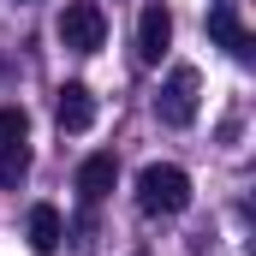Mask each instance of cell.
<instances>
[{"label": "cell", "instance_id": "cell-1", "mask_svg": "<svg viewBox=\"0 0 256 256\" xmlns=\"http://www.w3.org/2000/svg\"><path fill=\"white\" fill-rule=\"evenodd\" d=\"M137 202H143V214H185V208H191V179H185V167L149 161V167L137 173Z\"/></svg>", "mask_w": 256, "mask_h": 256}, {"label": "cell", "instance_id": "cell-2", "mask_svg": "<svg viewBox=\"0 0 256 256\" xmlns=\"http://www.w3.org/2000/svg\"><path fill=\"white\" fill-rule=\"evenodd\" d=\"M196 102H202V72L196 66H173L167 84H161V96H155V120L161 126H191Z\"/></svg>", "mask_w": 256, "mask_h": 256}, {"label": "cell", "instance_id": "cell-3", "mask_svg": "<svg viewBox=\"0 0 256 256\" xmlns=\"http://www.w3.org/2000/svg\"><path fill=\"white\" fill-rule=\"evenodd\" d=\"M60 42L72 54H96L102 42H108V18H102V6L96 0H72L60 12Z\"/></svg>", "mask_w": 256, "mask_h": 256}, {"label": "cell", "instance_id": "cell-4", "mask_svg": "<svg viewBox=\"0 0 256 256\" xmlns=\"http://www.w3.org/2000/svg\"><path fill=\"white\" fill-rule=\"evenodd\" d=\"M167 42H173V12H167L161 0H149L143 18H137V60L155 66L161 54H167Z\"/></svg>", "mask_w": 256, "mask_h": 256}, {"label": "cell", "instance_id": "cell-5", "mask_svg": "<svg viewBox=\"0 0 256 256\" xmlns=\"http://www.w3.org/2000/svg\"><path fill=\"white\" fill-rule=\"evenodd\" d=\"M54 114H60V131H90L96 126V96H90V84H60Z\"/></svg>", "mask_w": 256, "mask_h": 256}, {"label": "cell", "instance_id": "cell-6", "mask_svg": "<svg viewBox=\"0 0 256 256\" xmlns=\"http://www.w3.org/2000/svg\"><path fill=\"white\" fill-rule=\"evenodd\" d=\"M208 36H214V42H220V48H226L232 60H250V54H256L250 30H244V24L232 18V6H214V12H208Z\"/></svg>", "mask_w": 256, "mask_h": 256}, {"label": "cell", "instance_id": "cell-7", "mask_svg": "<svg viewBox=\"0 0 256 256\" xmlns=\"http://www.w3.org/2000/svg\"><path fill=\"white\" fill-rule=\"evenodd\" d=\"M114 179H120L114 155H90V161L78 167V196H84V202H102V196L114 191Z\"/></svg>", "mask_w": 256, "mask_h": 256}, {"label": "cell", "instance_id": "cell-8", "mask_svg": "<svg viewBox=\"0 0 256 256\" xmlns=\"http://www.w3.org/2000/svg\"><path fill=\"white\" fill-rule=\"evenodd\" d=\"M60 238H66L60 208H54V202H36V208H30V250H60Z\"/></svg>", "mask_w": 256, "mask_h": 256}, {"label": "cell", "instance_id": "cell-9", "mask_svg": "<svg viewBox=\"0 0 256 256\" xmlns=\"http://www.w3.org/2000/svg\"><path fill=\"white\" fill-rule=\"evenodd\" d=\"M30 173V155H24V143H0V185H18Z\"/></svg>", "mask_w": 256, "mask_h": 256}, {"label": "cell", "instance_id": "cell-10", "mask_svg": "<svg viewBox=\"0 0 256 256\" xmlns=\"http://www.w3.org/2000/svg\"><path fill=\"white\" fill-rule=\"evenodd\" d=\"M24 131H30L24 108H0V143H24Z\"/></svg>", "mask_w": 256, "mask_h": 256}]
</instances>
